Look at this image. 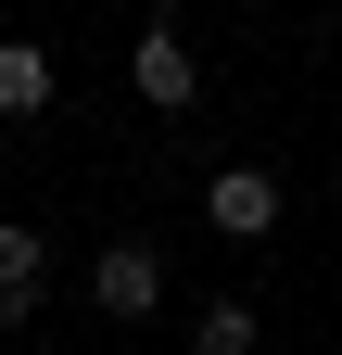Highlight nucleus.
<instances>
[{
    "label": "nucleus",
    "mask_w": 342,
    "mask_h": 355,
    "mask_svg": "<svg viewBox=\"0 0 342 355\" xmlns=\"http://www.w3.org/2000/svg\"><path fill=\"white\" fill-rule=\"evenodd\" d=\"M127 89H140L152 114H190V102H203V76H190V38H178V26H140V51H127Z\"/></svg>",
    "instance_id": "1"
},
{
    "label": "nucleus",
    "mask_w": 342,
    "mask_h": 355,
    "mask_svg": "<svg viewBox=\"0 0 342 355\" xmlns=\"http://www.w3.org/2000/svg\"><path fill=\"white\" fill-rule=\"evenodd\" d=\"M203 216H216L228 241H267L279 229V178L267 165H216V178H203Z\"/></svg>",
    "instance_id": "2"
},
{
    "label": "nucleus",
    "mask_w": 342,
    "mask_h": 355,
    "mask_svg": "<svg viewBox=\"0 0 342 355\" xmlns=\"http://www.w3.org/2000/svg\"><path fill=\"white\" fill-rule=\"evenodd\" d=\"M89 292L114 304V318H152V304H165V254H152V241H102Z\"/></svg>",
    "instance_id": "3"
},
{
    "label": "nucleus",
    "mask_w": 342,
    "mask_h": 355,
    "mask_svg": "<svg viewBox=\"0 0 342 355\" xmlns=\"http://www.w3.org/2000/svg\"><path fill=\"white\" fill-rule=\"evenodd\" d=\"M38 279H51V241L0 216V318H26V304H38Z\"/></svg>",
    "instance_id": "4"
},
{
    "label": "nucleus",
    "mask_w": 342,
    "mask_h": 355,
    "mask_svg": "<svg viewBox=\"0 0 342 355\" xmlns=\"http://www.w3.org/2000/svg\"><path fill=\"white\" fill-rule=\"evenodd\" d=\"M0 114H51V51H38V38H0Z\"/></svg>",
    "instance_id": "5"
},
{
    "label": "nucleus",
    "mask_w": 342,
    "mask_h": 355,
    "mask_svg": "<svg viewBox=\"0 0 342 355\" xmlns=\"http://www.w3.org/2000/svg\"><path fill=\"white\" fill-rule=\"evenodd\" d=\"M253 343H267L253 304H203V318H190V355H253Z\"/></svg>",
    "instance_id": "6"
}]
</instances>
